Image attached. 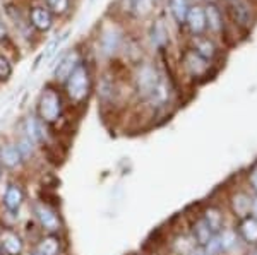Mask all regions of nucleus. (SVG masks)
Returning a JSON list of instances; mask_svg holds the SVG:
<instances>
[{
  "label": "nucleus",
  "mask_w": 257,
  "mask_h": 255,
  "mask_svg": "<svg viewBox=\"0 0 257 255\" xmlns=\"http://www.w3.org/2000/svg\"><path fill=\"white\" fill-rule=\"evenodd\" d=\"M248 180H250V185L257 190V166L254 168V170L250 171V176H248Z\"/></svg>",
  "instance_id": "b1692460"
},
{
  "label": "nucleus",
  "mask_w": 257,
  "mask_h": 255,
  "mask_svg": "<svg viewBox=\"0 0 257 255\" xmlns=\"http://www.w3.org/2000/svg\"><path fill=\"white\" fill-rule=\"evenodd\" d=\"M47 6L50 12L62 16L69 9V0H47Z\"/></svg>",
  "instance_id": "412c9836"
},
{
  "label": "nucleus",
  "mask_w": 257,
  "mask_h": 255,
  "mask_svg": "<svg viewBox=\"0 0 257 255\" xmlns=\"http://www.w3.org/2000/svg\"><path fill=\"white\" fill-rule=\"evenodd\" d=\"M0 246H2V252L6 255H19L23 252V240H21L18 233L7 229L0 235Z\"/></svg>",
  "instance_id": "39448f33"
},
{
  "label": "nucleus",
  "mask_w": 257,
  "mask_h": 255,
  "mask_svg": "<svg viewBox=\"0 0 257 255\" xmlns=\"http://www.w3.org/2000/svg\"><path fill=\"white\" fill-rule=\"evenodd\" d=\"M31 24L38 31H48L53 24L52 12L45 9V7H35V9H31Z\"/></svg>",
  "instance_id": "0eeeda50"
},
{
  "label": "nucleus",
  "mask_w": 257,
  "mask_h": 255,
  "mask_svg": "<svg viewBox=\"0 0 257 255\" xmlns=\"http://www.w3.org/2000/svg\"><path fill=\"white\" fill-rule=\"evenodd\" d=\"M170 7H172V12L175 16L177 23H185L187 19V14H189V4L187 0H170Z\"/></svg>",
  "instance_id": "f3484780"
},
{
  "label": "nucleus",
  "mask_w": 257,
  "mask_h": 255,
  "mask_svg": "<svg viewBox=\"0 0 257 255\" xmlns=\"http://www.w3.org/2000/svg\"><path fill=\"white\" fill-rule=\"evenodd\" d=\"M240 235L243 236V240L247 243H257V219L252 216L242 217L240 223Z\"/></svg>",
  "instance_id": "9b49d317"
},
{
  "label": "nucleus",
  "mask_w": 257,
  "mask_h": 255,
  "mask_svg": "<svg viewBox=\"0 0 257 255\" xmlns=\"http://www.w3.org/2000/svg\"><path fill=\"white\" fill-rule=\"evenodd\" d=\"M33 255H40V253H33Z\"/></svg>",
  "instance_id": "c85d7f7f"
},
{
  "label": "nucleus",
  "mask_w": 257,
  "mask_h": 255,
  "mask_svg": "<svg viewBox=\"0 0 257 255\" xmlns=\"http://www.w3.org/2000/svg\"><path fill=\"white\" fill-rule=\"evenodd\" d=\"M219 243H221V250H230L237 243V236H235L233 231H223L221 236H219Z\"/></svg>",
  "instance_id": "4be33fe9"
},
{
  "label": "nucleus",
  "mask_w": 257,
  "mask_h": 255,
  "mask_svg": "<svg viewBox=\"0 0 257 255\" xmlns=\"http://www.w3.org/2000/svg\"><path fill=\"white\" fill-rule=\"evenodd\" d=\"M26 134L28 139L31 142H40L43 139V129H41V122H38L36 118L30 117L26 120Z\"/></svg>",
  "instance_id": "dca6fc26"
},
{
  "label": "nucleus",
  "mask_w": 257,
  "mask_h": 255,
  "mask_svg": "<svg viewBox=\"0 0 257 255\" xmlns=\"http://www.w3.org/2000/svg\"><path fill=\"white\" fill-rule=\"evenodd\" d=\"M214 235H216V233L209 228V224L204 221V217L199 219L197 223L194 224V240H196L197 246H204Z\"/></svg>",
  "instance_id": "9d476101"
},
{
  "label": "nucleus",
  "mask_w": 257,
  "mask_h": 255,
  "mask_svg": "<svg viewBox=\"0 0 257 255\" xmlns=\"http://www.w3.org/2000/svg\"><path fill=\"white\" fill-rule=\"evenodd\" d=\"M204 221L209 224V228L213 229L216 235H218L219 229L223 228V216L216 207H209L208 211L204 212Z\"/></svg>",
  "instance_id": "2eb2a0df"
},
{
  "label": "nucleus",
  "mask_w": 257,
  "mask_h": 255,
  "mask_svg": "<svg viewBox=\"0 0 257 255\" xmlns=\"http://www.w3.org/2000/svg\"><path fill=\"white\" fill-rule=\"evenodd\" d=\"M196 53L201 59L208 60L214 55V45L206 38H197L196 40Z\"/></svg>",
  "instance_id": "6ab92c4d"
},
{
  "label": "nucleus",
  "mask_w": 257,
  "mask_h": 255,
  "mask_svg": "<svg viewBox=\"0 0 257 255\" xmlns=\"http://www.w3.org/2000/svg\"><path fill=\"white\" fill-rule=\"evenodd\" d=\"M67 36H69V31H65V33H64V35H62V36H57L55 40H52V41H50V43H48V47L45 48L43 55H41L40 59L36 60V65H35V67H38L41 60H50V59H52V57H53V55H55V53H57V50H59V48H60V45L64 43L65 40H67Z\"/></svg>",
  "instance_id": "4468645a"
},
{
  "label": "nucleus",
  "mask_w": 257,
  "mask_h": 255,
  "mask_svg": "<svg viewBox=\"0 0 257 255\" xmlns=\"http://www.w3.org/2000/svg\"><path fill=\"white\" fill-rule=\"evenodd\" d=\"M206 14V24H209V28L213 31H221L223 28V18H221V12L216 6H208V9L204 11Z\"/></svg>",
  "instance_id": "ddd939ff"
},
{
  "label": "nucleus",
  "mask_w": 257,
  "mask_h": 255,
  "mask_svg": "<svg viewBox=\"0 0 257 255\" xmlns=\"http://www.w3.org/2000/svg\"><path fill=\"white\" fill-rule=\"evenodd\" d=\"M250 211H252V214L255 216V219H257V197L254 200H252V205H250Z\"/></svg>",
  "instance_id": "393cba45"
},
{
  "label": "nucleus",
  "mask_w": 257,
  "mask_h": 255,
  "mask_svg": "<svg viewBox=\"0 0 257 255\" xmlns=\"http://www.w3.org/2000/svg\"><path fill=\"white\" fill-rule=\"evenodd\" d=\"M0 158H2V161L7 168H16L23 161V154H21L19 147L12 146V144H7V146H4L0 149Z\"/></svg>",
  "instance_id": "1a4fd4ad"
},
{
  "label": "nucleus",
  "mask_w": 257,
  "mask_h": 255,
  "mask_svg": "<svg viewBox=\"0 0 257 255\" xmlns=\"http://www.w3.org/2000/svg\"><path fill=\"white\" fill-rule=\"evenodd\" d=\"M91 88V79H89V71L84 64H77V67L74 69L72 74L65 81V89H67L69 98L74 103H82L88 98Z\"/></svg>",
  "instance_id": "f257e3e1"
},
{
  "label": "nucleus",
  "mask_w": 257,
  "mask_h": 255,
  "mask_svg": "<svg viewBox=\"0 0 257 255\" xmlns=\"http://www.w3.org/2000/svg\"><path fill=\"white\" fill-rule=\"evenodd\" d=\"M185 21H187L190 30H192V33H196V35H201V33L206 30V14L201 7H192V9H189L187 19Z\"/></svg>",
  "instance_id": "6e6552de"
},
{
  "label": "nucleus",
  "mask_w": 257,
  "mask_h": 255,
  "mask_svg": "<svg viewBox=\"0 0 257 255\" xmlns=\"http://www.w3.org/2000/svg\"><path fill=\"white\" fill-rule=\"evenodd\" d=\"M59 250H60V240L57 236L50 235V236H45L43 240L38 243L36 253H40V255H59Z\"/></svg>",
  "instance_id": "f8f14e48"
},
{
  "label": "nucleus",
  "mask_w": 257,
  "mask_h": 255,
  "mask_svg": "<svg viewBox=\"0 0 257 255\" xmlns=\"http://www.w3.org/2000/svg\"><path fill=\"white\" fill-rule=\"evenodd\" d=\"M6 35H7L6 26H4V24H2V21H0V40H4V38H6Z\"/></svg>",
  "instance_id": "bb28decb"
},
{
  "label": "nucleus",
  "mask_w": 257,
  "mask_h": 255,
  "mask_svg": "<svg viewBox=\"0 0 257 255\" xmlns=\"http://www.w3.org/2000/svg\"><path fill=\"white\" fill-rule=\"evenodd\" d=\"M38 113L43 122L53 123L62 115V100L60 94L53 89H45L38 103Z\"/></svg>",
  "instance_id": "f03ea898"
},
{
  "label": "nucleus",
  "mask_w": 257,
  "mask_h": 255,
  "mask_svg": "<svg viewBox=\"0 0 257 255\" xmlns=\"http://www.w3.org/2000/svg\"><path fill=\"white\" fill-rule=\"evenodd\" d=\"M77 64H79V57H77V53L76 52H72V53H67V55L62 59L59 64H57V67H55V77H57V81H62V82H65L67 81V77L72 74L74 69L77 67Z\"/></svg>",
  "instance_id": "423d86ee"
},
{
  "label": "nucleus",
  "mask_w": 257,
  "mask_h": 255,
  "mask_svg": "<svg viewBox=\"0 0 257 255\" xmlns=\"http://www.w3.org/2000/svg\"><path fill=\"white\" fill-rule=\"evenodd\" d=\"M12 69H11V64L7 62L4 57H0V81H6L9 79Z\"/></svg>",
  "instance_id": "5701e85b"
},
{
  "label": "nucleus",
  "mask_w": 257,
  "mask_h": 255,
  "mask_svg": "<svg viewBox=\"0 0 257 255\" xmlns=\"http://www.w3.org/2000/svg\"><path fill=\"white\" fill-rule=\"evenodd\" d=\"M231 11H233L235 18L240 24H243V26H247L248 21H250V12H248L247 6L245 4H242L240 0H233V4H231Z\"/></svg>",
  "instance_id": "aec40b11"
},
{
  "label": "nucleus",
  "mask_w": 257,
  "mask_h": 255,
  "mask_svg": "<svg viewBox=\"0 0 257 255\" xmlns=\"http://www.w3.org/2000/svg\"><path fill=\"white\" fill-rule=\"evenodd\" d=\"M250 205H252V200L248 199L245 194H238L233 197V211L237 212L238 216L245 217L248 212H250Z\"/></svg>",
  "instance_id": "a211bd4d"
},
{
  "label": "nucleus",
  "mask_w": 257,
  "mask_h": 255,
  "mask_svg": "<svg viewBox=\"0 0 257 255\" xmlns=\"http://www.w3.org/2000/svg\"><path fill=\"white\" fill-rule=\"evenodd\" d=\"M35 214L38 217L40 224L43 226L47 231L50 233H55L60 229V219L59 216L55 214V211H53L52 207H48L47 204L43 202H36L35 204Z\"/></svg>",
  "instance_id": "7ed1b4c3"
},
{
  "label": "nucleus",
  "mask_w": 257,
  "mask_h": 255,
  "mask_svg": "<svg viewBox=\"0 0 257 255\" xmlns=\"http://www.w3.org/2000/svg\"><path fill=\"white\" fill-rule=\"evenodd\" d=\"M190 255H206L204 250H202V246H197V248H194L192 252H190Z\"/></svg>",
  "instance_id": "a878e982"
},
{
  "label": "nucleus",
  "mask_w": 257,
  "mask_h": 255,
  "mask_svg": "<svg viewBox=\"0 0 257 255\" xmlns=\"http://www.w3.org/2000/svg\"><path fill=\"white\" fill-rule=\"evenodd\" d=\"M0 255H2V246H0Z\"/></svg>",
  "instance_id": "cd10ccee"
},
{
  "label": "nucleus",
  "mask_w": 257,
  "mask_h": 255,
  "mask_svg": "<svg viewBox=\"0 0 257 255\" xmlns=\"http://www.w3.org/2000/svg\"><path fill=\"white\" fill-rule=\"evenodd\" d=\"M23 202H24V194L21 190V187L16 183H11L6 190V195H4V205H6V209L11 214H18Z\"/></svg>",
  "instance_id": "20e7f679"
},
{
  "label": "nucleus",
  "mask_w": 257,
  "mask_h": 255,
  "mask_svg": "<svg viewBox=\"0 0 257 255\" xmlns=\"http://www.w3.org/2000/svg\"><path fill=\"white\" fill-rule=\"evenodd\" d=\"M255 255H257V253H255Z\"/></svg>",
  "instance_id": "c756f323"
}]
</instances>
